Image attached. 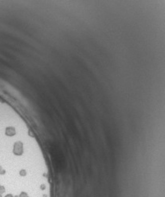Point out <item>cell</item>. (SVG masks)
Wrapping results in <instances>:
<instances>
[{
    "instance_id": "1",
    "label": "cell",
    "mask_w": 165,
    "mask_h": 197,
    "mask_svg": "<svg viewBox=\"0 0 165 197\" xmlns=\"http://www.w3.org/2000/svg\"><path fill=\"white\" fill-rule=\"evenodd\" d=\"M23 153V146L22 143L17 142L14 144V148H13V153L16 155H20Z\"/></svg>"
},
{
    "instance_id": "2",
    "label": "cell",
    "mask_w": 165,
    "mask_h": 197,
    "mask_svg": "<svg viewBox=\"0 0 165 197\" xmlns=\"http://www.w3.org/2000/svg\"><path fill=\"white\" fill-rule=\"evenodd\" d=\"M6 134L8 135V136H13L16 134V131L12 127H10V128H7L6 129Z\"/></svg>"
},
{
    "instance_id": "3",
    "label": "cell",
    "mask_w": 165,
    "mask_h": 197,
    "mask_svg": "<svg viewBox=\"0 0 165 197\" xmlns=\"http://www.w3.org/2000/svg\"><path fill=\"white\" fill-rule=\"evenodd\" d=\"M5 191H6V189H5V187L2 186V185L0 186V194H2V193H4V192H5Z\"/></svg>"
},
{
    "instance_id": "4",
    "label": "cell",
    "mask_w": 165,
    "mask_h": 197,
    "mask_svg": "<svg viewBox=\"0 0 165 197\" xmlns=\"http://www.w3.org/2000/svg\"><path fill=\"white\" fill-rule=\"evenodd\" d=\"M19 197H28L27 194L26 193V192H22L20 194Z\"/></svg>"
},
{
    "instance_id": "5",
    "label": "cell",
    "mask_w": 165,
    "mask_h": 197,
    "mask_svg": "<svg viewBox=\"0 0 165 197\" xmlns=\"http://www.w3.org/2000/svg\"><path fill=\"white\" fill-rule=\"evenodd\" d=\"M26 171L25 170H21L20 171V174L21 175V176H25L26 175Z\"/></svg>"
},
{
    "instance_id": "6",
    "label": "cell",
    "mask_w": 165,
    "mask_h": 197,
    "mask_svg": "<svg viewBox=\"0 0 165 197\" xmlns=\"http://www.w3.org/2000/svg\"><path fill=\"white\" fill-rule=\"evenodd\" d=\"M5 172H6L5 170H3V169H2V167L1 166H0V174H5Z\"/></svg>"
},
{
    "instance_id": "7",
    "label": "cell",
    "mask_w": 165,
    "mask_h": 197,
    "mask_svg": "<svg viewBox=\"0 0 165 197\" xmlns=\"http://www.w3.org/2000/svg\"><path fill=\"white\" fill-rule=\"evenodd\" d=\"M5 197H14V196H13V195H12V194H8V195H6Z\"/></svg>"
},
{
    "instance_id": "8",
    "label": "cell",
    "mask_w": 165,
    "mask_h": 197,
    "mask_svg": "<svg viewBox=\"0 0 165 197\" xmlns=\"http://www.w3.org/2000/svg\"><path fill=\"white\" fill-rule=\"evenodd\" d=\"M0 197H2V194H0Z\"/></svg>"
}]
</instances>
